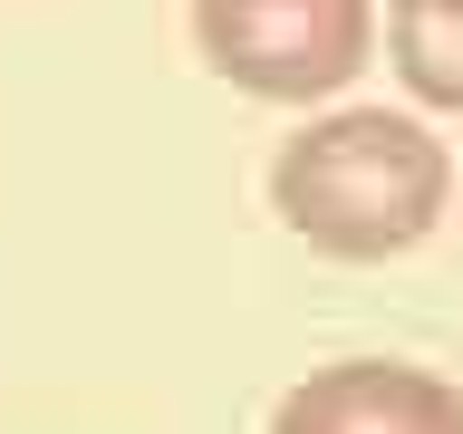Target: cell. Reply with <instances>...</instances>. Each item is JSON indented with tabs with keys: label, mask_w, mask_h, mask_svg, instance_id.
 Returning a JSON list of instances; mask_svg holds the SVG:
<instances>
[{
	"label": "cell",
	"mask_w": 463,
	"mask_h": 434,
	"mask_svg": "<svg viewBox=\"0 0 463 434\" xmlns=\"http://www.w3.org/2000/svg\"><path fill=\"white\" fill-rule=\"evenodd\" d=\"M386 58L415 107L463 116V0H386Z\"/></svg>",
	"instance_id": "4"
},
{
	"label": "cell",
	"mask_w": 463,
	"mask_h": 434,
	"mask_svg": "<svg viewBox=\"0 0 463 434\" xmlns=\"http://www.w3.org/2000/svg\"><path fill=\"white\" fill-rule=\"evenodd\" d=\"M194 49L260 107H328L376 58V0H194Z\"/></svg>",
	"instance_id": "2"
},
{
	"label": "cell",
	"mask_w": 463,
	"mask_h": 434,
	"mask_svg": "<svg viewBox=\"0 0 463 434\" xmlns=\"http://www.w3.org/2000/svg\"><path fill=\"white\" fill-rule=\"evenodd\" d=\"M454 203V155L405 107H328L270 155V212L318 260H405Z\"/></svg>",
	"instance_id": "1"
},
{
	"label": "cell",
	"mask_w": 463,
	"mask_h": 434,
	"mask_svg": "<svg viewBox=\"0 0 463 434\" xmlns=\"http://www.w3.org/2000/svg\"><path fill=\"white\" fill-rule=\"evenodd\" d=\"M270 434H463V386L405 357H338L270 405Z\"/></svg>",
	"instance_id": "3"
}]
</instances>
